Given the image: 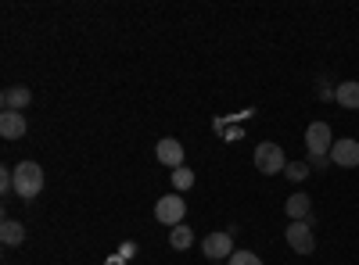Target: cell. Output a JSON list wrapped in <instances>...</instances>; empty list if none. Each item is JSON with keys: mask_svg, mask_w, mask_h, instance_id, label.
I'll return each mask as SVG.
<instances>
[{"mask_svg": "<svg viewBox=\"0 0 359 265\" xmlns=\"http://www.w3.org/2000/svg\"><path fill=\"white\" fill-rule=\"evenodd\" d=\"M208 265H226V262H208Z\"/></svg>", "mask_w": 359, "mask_h": 265, "instance_id": "19", "label": "cell"}, {"mask_svg": "<svg viewBox=\"0 0 359 265\" xmlns=\"http://www.w3.org/2000/svg\"><path fill=\"white\" fill-rule=\"evenodd\" d=\"M201 251H205V258H212V262H223V258H230L237 248H233V233H226V229H216V233H208V237L201 241Z\"/></svg>", "mask_w": 359, "mask_h": 265, "instance_id": "5", "label": "cell"}, {"mask_svg": "<svg viewBox=\"0 0 359 265\" xmlns=\"http://www.w3.org/2000/svg\"><path fill=\"white\" fill-rule=\"evenodd\" d=\"M334 101L341 104V108H348V111H355L359 108V83L355 79H348V83H341L338 90H334Z\"/></svg>", "mask_w": 359, "mask_h": 265, "instance_id": "12", "label": "cell"}, {"mask_svg": "<svg viewBox=\"0 0 359 265\" xmlns=\"http://www.w3.org/2000/svg\"><path fill=\"white\" fill-rule=\"evenodd\" d=\"M255 169L262 172V176H280L284 169H287V158H284V147L280 143H259L255 147Z\"/></svg>", "mask_w": 359, "mask_h": 265, "instance_id": "2", "label": "cell"}, {"mask_svg": "<svg viewBox=\"0 0 359 265\" xmlns=\"http://www.w3.org/2000/svg\"><path fill=\"white\" fill-rule=\"evenodd\" d=\"M331 147H334V136H331V126H327V122H313L306 129V151H309V158H331Z\"/></svg>", "mask_w": 359, "mask_h": 265, "instance_id": "3", "label": "cell"}, {"mask_svg": "<svg viewBox=\"0 0 359 265\" xmlns=\"http://www.w3.org/2000/svg\"><path fill=\"white\" fill-rule=\"evenodd\" d=\"M184 215H187V201L180 197V194H165L155 204V219L162 226H184Z\"/></svg>", "mask_w": 359, "mask_h": 265, "instance_id": "4", "label": "cell"}, {"mask_svg": "<svg viewBox=\"0 0 359 265\" xmlns=\"http://www.w3.org/2000/svg\"><path fill=\"white\" fill-rule=\"evenodd\" d=\"M284 176L291 183H302L306 176H309V162H287V169H284Z\"/></svg>", "mask_w": 359, "mask_h": 265, "instance_id": "15", "label": "cell"}, {"mask_svg": "<svg viewBox=\"0 0 359 265\" xmlns=\"http://www.w3.org/2000/svg\"><path fill=\"white\" fill-rule=\"evenodd\" d=\"M169 244H172L176 251H187V248L194 244V229H191V226H172V233H169Z\"/></svg>", "mask_w": 359, "mask_h": 265, "instance_id": "14", "label": "cell"}, {"mask_svg": "<svg viewBox=\"0 0 359 265\" xmlns=\"http://www.w3.org/2000/svg\"><path fill=\"white\" fill-rule=\"evenodd\" d=\"M155 158H158L162 165H169V169H184V143L172 140V136L158 140V143H155Z\"/></svg>", "mask_w": 359, "mask_h": 265, "instance_id": "8", "label": "cell"}, {"mask_svg": "<svg viewBox=\"0 0 359 265\" xmlns=\"http://www.w3.org/2000/svg\"><path fill=\"white\" fill-rule=\"evenodd\" d=\"M25 129H29V122H25L22 111H4L0 115V136L4 140H22Z\"/></svg>", "mask_w": 359, "mask_h": 265, "instance_id": "9", "label": "cell"}, {"mask_svg": "<svg viewBox=\"0 0 359 265\" xmlns=\"http://www.w3.org/2000/svg\"><path fill=\"white\" fill-rule=\"evenodd\" d=\"M284 237H287V248H291L294 255H313V251H316V237H313L309 222H291V226L284 229Z\"/></svg>", "mask_w": 359, "mask_h": 265, "instance_id": "6", "label": "cell"}, {"mask_svg": "<svg viewBox=\"0 0 359 265\" xmlns=\"http://www.w3.org/2000/svg\"><path fill=\"white\" fill-rule=\"evenodd\" d=\"M0 104H4V111H25L33 104V90H29V86H8V90L0 94Z\"/></svg>", "mask_w": 359, "mask_h": 265, "instance_id": "10", "label": "cell"}, {"mask_svg": "<svg viewBox=\"0 0 359 265\" xmlns=\"http://www.w3.org/2000/svg\"><path fill=\"white\" fill-rule=\"evenodd\" d=\"M43 190V169L36 162H18L15 165V194L22 201H33Z\"/></svg>", "mask_w": 359, "mask_h": 265, "instance_id": "1", "label": "cell"}, {"mask_svg": "<svg viewBox=\"0 0 359 265\" xmlns=\"http://www.w3.org/2000/svg\"><path fill=\"white\" fill-rule=\"evenodd\" d=\"M172 187H176V190L194 187V172H191V169H176V172H172Z\"/></svg>", "mask_w": 359, "mask_h": 265, "instance_id": "17", "label": "cell"}, {"mask_svg": "<svg viewBox=\"0 0 359 265\" xmlns=\"http://www.w3.org/2000/svg\"><path fill=\"white\" fill-rule=\"evenodd\" d=\"M0 241H4L8 248H18L25 241V226L15 222V219H4V222H0Z\"/></svg>", "mask_w": 359, "mask_h": 265, "instance_id": "13", "label": "cell"}, {"mask_svg": "<svg viewBox=\"0 0 359 265\" xmlns=\"http://www.w3.org/2000/svg\"><path fill=\"white\" fill-rule=\"evenodd\" d=\"M226 265H262V258L252 255V251H233V255L226 258Z\"/></svg>", "mask_w": 359, "mask_h": 265, "instance_id": "16", "label": "cell"}, {"mask_svg": "<svg viewBox=\"0 0 359 265\" xmlns=\"http://www.w3.org/2000/svg\"><path fill=\"white\" fill-rule=\"evenodd\" d=\"M104 265H126V258H108Z\"/></svg>", "mask_w": 359, "mask_h": 265, "instance_id": "18", "label": "cell"}, {"mask_svg": "<svg viewBox=\"0 0 359 265\" xmlns=\"http://www.w3.org/2000/svg\"><path fill=\"white\" fill-rule=\"evenodd\" d=\"M331 165H338V169H355V165H359V143H355L352 136L334 140V147H331Z\"/></svg>", "mask_w": 359, "mask_h": 265, "instance_id": "7", "label": "cell"}, {"mask_svg": "<svg viewBox=\"0 0 359 265\" xmlns=\"http://www.w3.org/2000/svg\"><path fill=\"white\" fill-rule=\"evenodd\" d=\"M309 194H291L287 197V204H284V212H287V219L291 222H306L309 219Z\"/></svg>", "mask_w": 359, "mask_h": 265, "instance_id": "11", "label": "cell"}]
</instances>
